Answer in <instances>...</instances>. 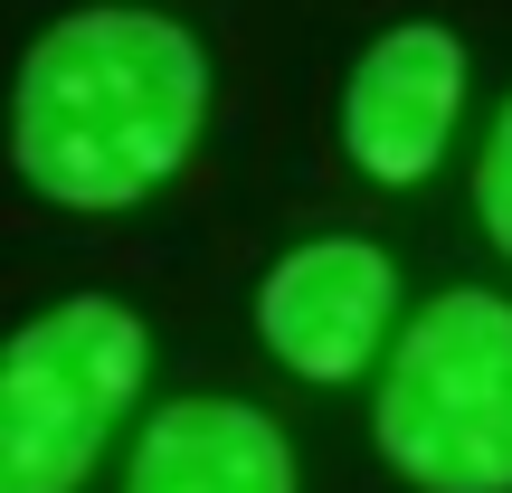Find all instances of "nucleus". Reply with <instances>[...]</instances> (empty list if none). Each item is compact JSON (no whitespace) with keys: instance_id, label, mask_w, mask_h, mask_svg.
I'll return each mask as SVG.
<instances>
[{"instance_id":"4","label":"nucleus","mask_w":512,"mask_h":493,"mask_svg":"<svg viewBox=\"0 0 512 493\" xmlns=\"http://www.w3.org/2000/svg\"><path fill=\"white\" fill-rule=\"evenodd\" d=\"M256 342L294 380L351 389L399 342V266H389V247L351 238V228H323V238L285 247L256 275Z\"/></svg>"},{"instance_id":"6","label":"nucleus","mask_w":512,"mask_h":493,"mask_svg":"<svg viewBox=\"0 0 512 493\" xmlns=\"http://www.w3.org/2000/svg\"><path fill=\"white\" fill-rule=\"evenodd\" d=\"M124 493H304L294 437L256 399H162L133 437Z\"/></svg>"},{"instance_id":"2","label":"nucleus","mask_w":512,"mask_h":493,"mask_svg":"<svg viewBox=\"0 0 512 493\" xmlns=\"http://www.w3.org/2000/svg\"><path fill=\"white\" fill-rule=\"evenodd\" d=\"M370 446L408 493H512V294L446 285L399 323Z\"/></svg>"},{"instance_id":"5","label":"nucleus","mask_w":512,"mask_h":493,"mask_svg":"<svg viewBox=\"0 0 512 493\" xmlns=\"http://www.w3.org/2000/svg\"><path fill=\"white\" fill-rule=\"evenodd\" d=\"M465 124V38L446 19H389L342 76V152L361 181L418 190Z\"/></svg>"},{"instance_id":"1","label":"nucleus","mask_w":512,"mask_h":493,"mask_svg":"<svg viewBox=\"0 0 512 493\" xmlns=\"http://www.w3.org/2000/svg\"><path fill=\"white\" fill-rule=\"evenodd\" d=\"M209 124V48L171 10L95 0L29 38L10 76V171L48 209L114 219L181 181Z\"/></svg>"},{"instance_id":"7","label":"nucleus","mask_w":512,"mask_h":493,"mask_svg":"<svg viewBox=\"0 0 512 493\" xmlns=\"http://www.w3.org/2000/svg\"><path fill=\"white\" fill-rule=\"evenodd\" d=\"M475 219L494 238V256H512V95H503L494 133H484V162H475Z\"/></svg>"},{"instance_id":"3","label":"nucleus","mask_w":512,"mask_h":493,"mask_svg":"<svg viewBox=\"0 0 512 493\" xmlns=\"http://www.w3.org/2000/svg\"><path fill=\"white\" fill-rule=\"evenodd\" d=\"M152 380L124 294H67L0 342V493H76Z\"/></svg>"}]
</instances>
